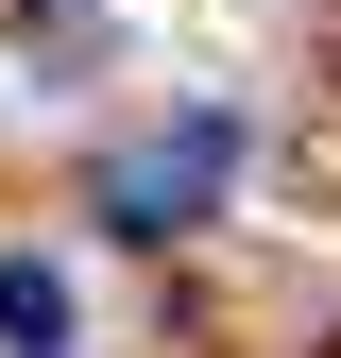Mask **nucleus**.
<instances>
[{"label": "nucleus", "instance_id": "obj_1", "mask_svg": "<svg viewBox=\"0 0 341 358\" xmlns=\"http://www.w3.org/2000/svg\"><path fill=\"white\" fill-rule=\"evenodd\" d=\"M222 188H239V120H222V103H188V120H154V137H119V154H103V222H137V239L205 222Z\"/></svg>", "mask_w": 341, "mask_h": 358}, {"label": "nucleus", "instance_id": "obj_2", "mask_svg": "<svg viewBox=\"0 0 341 358\" xmlns=\"http://www.w3.org/2000/svg\"><path fill=\"white\" fill-rule=\"evenodd\" d=\"M0 358H68V256H0Z\"/></svg>", "mask_w": 341, "mask_h": 358}]
</instances>
